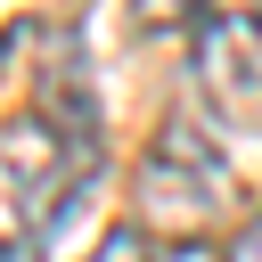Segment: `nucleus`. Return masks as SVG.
Returning <instances> with one entry per match:
<instances>
[{
  "instance_id": "f257e3e1",
  "label": "nucleus",
  "mask_w": 262,
  "mask_h": 262,
  "mask_svg": "<svg viewBox=\"0 0 262 262\" xmlns=\"http://www.w3.org/2000/svg\"><path fill=\"white\" fill-rule=\"evenodd\" d=\"M90 180H98V139H74L41 106L8 115L0 123V262L49 246Z\"/></svg>"
},
{
  "instance_id": "f03ea898",
  "label": "nucleus",
  "mask_w": 262,
  "mask_h": 262,
  "mask_svg": "<svg viewBox=\"0 0 262 262\" xmlns=\"http://www.w3.org/2000/svg\"><path fill=\"white\" fill-rule=\"evenodd\" d=\"M131 196H139V229L172 246H213V229L237 213V164L221 156L213 131H196L188 115H164L139 156Z\"/></svg>"
},
{
  "instance_id": "7ed1b4c3",
  "label": "nucleus",
  "mask_w": 262,
  "mask_h": 262,
  "mask_svg": "<svg viewBox=\"0 0 262 262\" xmlns=\"http://www.w3.org/2000/svg\"><path fill=\"white\" fill-rule=\"evenodd\" d=\"M188 74L221 131H262V8L205 16L188 41Z\"/></svg>"
},
{
  "instance_id": "20e7f679",
  "label": "nucleus",
  "mask_w": 262,
  "mask_h": 262,
  "mask_svg": "<svg viewBox=\"0 0 262 262\" xmlns=\"http://www.w3.org/2000/svg\"><path fill=\"white\" fill-rule=\"evenodd\" d=\"M205 8H213V0H131L139 33H172V25H205Z\"/></svg>"
},
{
  "instance_id": "39448f33",
  "label": "nucleus",
  "mask_w": 262,
  "mask_h": 262,
  "mask_svg": "<svg viewBox=\"0 0 262 262\" xmlns=\"http://www.w3.org/2000/svg\"><path fill=\"white\" fill-rule=\"evenodd\" d=\"M82 262H156V254H147V237H139V229H98Z\"/></svg>"
},
{
  "instance_id": "423d86ee",
  "label": "nucleus",
  "mask_w": 262,
  "mask_h": 262,
  "mask_svg": "<svg viewBox=\"0 0 262 262\" xmlns=\"http://www.w3.org/2000/svg\"><path fill=\"white\" fill-rule=\"evenodd\" d=\"M156 262H229V246H164Z\"/></svg>"
},
{
  "instance_id": "0eeeda50",
  "label": "nucleus",
  "mask_w": 262,
  "mask_h": 262,
  "mask_svg": "<svg viewBox=\"0 0 262 262\" xmlns=\"http://www.w3.org/2000/svg\"><path fill=\"white\" fill-rule=\"evenodd\" d=\"M229 262H262V213L237 229V246H229Z\"/></svg>"
}]
</instances>
